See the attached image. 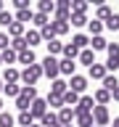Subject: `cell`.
<instances>
[{
	"label": "cell",
	"instance_id": "1",
	"mask_svg": "<svg viewBox=\"0 0 119 127\" xmlns=\"http://www.w3.org/2000/svg\"><path fill=\"white\" fill-rule=\"evenodd\" d=\"M42 77V69L40 64H32V66H24V71H19V82H24V87H34Z\"/></svg>",
	"mask_w": 119,
	"mask_h": 127
},
{
	"label": "cell",
	"instance_id": "2",
	"mask_svg": "<svg viewBox=\"0 0 119 127\" xmlns=\"http://www.w3.org/2000/svg\"><path fill=\"white\" fill-rule=\"evenodd\" d=\"M34 98H37V87H24L21 85V93L16 95V109L19 111H29V106H32Z\"/></svg>",
	"mask_w": 119,
	"mask_h": 127
},
{
	"label": "cell",
	"instance_id": "3",
	"mask_svg": "<svg viewBox=\"0 0 119 127\" xmlns=\"http://www.w3.org/2000/svg\"><path fill=\"white\" fill-rule=\"evenodd\" d=\"M106 53H109V61L103 64V66H106L109 74H114V71L119 69V42H109V45H106Z\"/></svg>",
	"mask_w": 119,
	"mask_h": 127
},
{
	"label": "cell",
	"instance_id": "4",
	"mask_svg": "<svg viewBox=\"0 0 119 127\" xmlns=\"http://www.w3.org/2000/svg\"><path fill=\"white\" fill-rule=\"evenodd\" d=\"M40 69H42V77H48L50 82L61 77L58 74V58H53V56H45V61L40 64Z\"/></svg>",
	"mask_w": 119,
	"mask_h": 127
},
{
	"label": "cell",
	"instance_id": "5",
	"mask_svg": "<svg viewBox=\"0 0 119 127\" xmlns=\"http://www.w3.org/2000/svg\"><path fill=\"white\" fill-rule=\"evenodd\" d=\"M90 114H93V125H95V127H109V125H111L109 106H95Z\"/></svg>",
	"mask_w": 119,
	"mask_h": 127
},
{
	"label": "cell",
	"instance_id": "6",
	"mask_svg": "<svg viewBox=\"0 0 119 127\" xmlns=\"http://www.w3.org/2000/svg\"><path fill=\"white\" fill-rule=\"evenodd\" d=\"M66 85H69V90H71V93L82 95V93L87 90V77H85V74H71Z\"/></svg>",
	"mask_w": 119,
	"mask_h": 127
},
{
	"label": "cell",
	"instance_id": "7",
	"mask_svg": "<svg viewBox=\"0 0 119 127\" xmlns=\"http://www.w3.org/2000/svg\"><path fill=\"white\" fill-rule=\"evenodd\" d=\"M93 109H95V101H93V95H79L77 106H74V114H90Z\"/></svg>",
	"mask_w": 119,
	"mask_h": 127
},
{
	"label": "cell",
	"instance_id": "8",
	"mask_svg": "<svg viewBox=\"0 0 119 127\" xmlns=\"http://www.w3.org/2000/svg\"><path fill=\"white\" fill-rule=\"evenodd\" d=\"M48 111V103H45V98H34L32 101V106H29V114H32V119H42V114Z\"/></svg>",
	"mask_w": 119,
	"mask_h": 127
},
{
	"label": "cell",
	"instance_id": "9",
	"mask_svg": "<svg viewBox=\"0 0 119 127\" xmlns=\"http://www.w3.org/2000/svg\"><path fill=\"white\" fill-rule=\"evenodd\" d=\"M58 74H63V77H71V74H77V64L69 61V58H61V61H58Z\"/></svg>",
	"mask_w": 119,
	"mask_h": 127
},
{
	"label": "cell",
	"instance_id": "10",
	"mask_svg": "<svg viewBox=\"0 0 119 127\" xmlns=\"http://www.w3.org/2000/svg\"><path fill=\"white\" fill-rule=\"evenodd\" d=\"M16 61L24 64V66H32V64H37V56H34L32 48H27V50H21V53H16Z\"/></svg>",
	"mask_w": 119,
	"mask_h": 127
},
{
	"label": "cell",
	"instance_id": "11",
	"mask_svg": "<svg viewBox=\"0 0 119 127\" xmlns=\"http://www.w3.org/2000/svg\"><path fill=\"white\" fill-rule=\"evenodd\" d=\"M106 74H109V71H106L103 64H93V66H87V79H103Z\"/></svg>",
	"mask_w": 119,
	"mask_h": 127
},
{
	"label": "cell",
	"instance_id": "12",
	"mask_svg": "<svg viewBox=\"0 0 119 127\" xmlns=\"http://www.w3.org/2000/svg\"><path fill=\"white\" fill-rule=\"evenodd\" d=\"M58 125H71V119H74V109L71 106H63V109H58Z\"/></svg>",
	"mask_w": 119,
	"mask_h": 127
},
{
	"label": "cell",
	"instance_id": "13",
	"mask_svg": "<svg viewBox=\"0 0 119 127\" xmlns=\"http://www.w3.org/2000/svg\"><path fill=\"white\" fill-rule=\"evenodd\" d=\"M32 16H34V11L32 8H24V11H16V16H13V21H19V24H32Z\"/></svg>",
	"mask_w": 119,
	"mask_h": 127
},
{
	"label": "cell",
	"instance_id": "14",
	"mask_svg": "<svg viewBox=\"0 0 119 127\" xmlns=\"http://www.w3.org/2000/svg\"><path fill=\"white\" fill-rule=\"evenodd\" d=\"M24 42H27V48H34L42 42V37H40L37 29H29V32H24Z\"/></svg>",
	"mask_w": 119,
	"mask_h": 127
},
{
	"label": "cell",
	"instance_id": "15",
	"mask_svg": "<svg viewBox=\"0 0 119 127\" xmlns=\"http://www.w3.org/2000/svg\"><path fill=\"white\" fill-rule=\"evenodd\" d=\"M37 125H40V127H58V117H56V111H45Z\"/></svg>",
	"mask_w": 119,
	"mask_h": 127
},
{
	"label": "cell",
	"instance_id": "16",
	"mask_svg": "<svg viewBox=\"0 0 119 127\" xmlns=\"http://www.w3.org/2000/svg\"><path fill=\"white\" fill-rule=\"evenodd\" d=\"M16 82H19V69L8 66V69L3 71V85H16Z\"/></svg>",
	"mask_w": 119,
	"mask_h": 127
},
{
	"label": "cell",
	"instance_id": "17",
	"mask_svg": "<svg viewBox=\"0 0 119 127\" xmlns=\"http://www.w3.org/2000/svg\"><path fill=\"white\" fill-rule=\"evenodd\" d=\"M93 101H95V106H106V103L111 101V93H109V90H103V87H98L95 95H93Z\"/></svg>",
	"mask_w": 119,
	"mask_h": 127
},
{
	"label": "cell",
	"instance_id": "18",
	"mask_svg": "<svg viewBox=\"0 0 119 127\" xmlns=\"http://www.w3.org/2000/svg\"><path fill=\"white\" fill-rule=\"evenodd\" d=\"M66 90H69L66 79H61V77H58V79H53V82H50V93H53V95H63Z\"/></svg>",
	"mask_w": 119,
	"mask_h": 127
},
{
	"label": "cell",
	"instance_id": "19",
	"mask_svg": "<svg viewBox=\"0 0 119 127\" xmlns=\"http://www.w3.org/2000/svg\"><path fill=\"white\" fill-rule=\"evenodd\" d=\"M106 45H109V40L103 37V34H98V37H90V48H93V53H98V50H106Z\"/></svg>",
	"mask_w": 119,
	"mask_h": 127
},
{
	"label": "cell",
	"instance_id": "20",
	"mask_svg": "<svg viewBox=\"0 0 119 127\" xmlns=\"http://www.w3.org/2000/svg\"><path fill=\"white\" fill-rule=\"evenodd\" d=\"M77 58H79V64H85V66H93V64H95V53L90 50V48L79 50V56H77Z\"/></svg>",
	"mask_w": 119,
	"mask_h": 127
},
{
	"label": "cell",
	"instance_id": "21",
	"mask_svg": "<svg viewBox=\"0 0 119 127\" xmlns=\"http://www.w3.org/2000/svg\"><path fill=\"white\" fill-rule=\"evenodd\" d=\"M53 11H56V3H53V0H40V3H37V13L50 16Z\"/></svg>",
	"mask_w": 119,
	"mask_h": 127
},
{
	"label": "cell",
	"instance_id": "22",
	"mask_svg": "<svg viewBox=\"0 0 119 127\" xmlns=\"http://www.w3.org/2000/svg\"><path fill=\"white\" fill-rule=\"evenodd\" d=\"M11 40H16V37H24V24H19V21H13L11 27H8V32H5Z\"/></svg>",
	"mask_w": 119,
	"mask_h": 127
},
{
	"label": "cell",
	"instance_id": "23",
	"mask_svg": "<svg viewBox=\"0 0 119 127\" xmlns=\"http://www.w3.org/2000/svg\"><path fill=\"white\" fill-rule=\"evenodd\" d=\"M71 45L77 48V50H85V48L90 45V37H87V34H74V37H71Z\"/></svg>",
	"mask_w": 119,
	"mask_h": 127
},
{
	"label": "cell",
	"instance_id": "24",
	"mask_svg": "<svg viewBox=\"0 0 119 127\" xmlns=\"http://www.w3.org/2000/svg\"><path fill=\"white\" fill-rule=\"evenodd\" d=\"M101 82H103V90H109V93L114 90V87H119V79H117V74H106V77H103Z\"/></svg>",
	"mask_w": 119,
	"mask_h": 127
},
{
	"label": "cell",
	"instance_id": "25",
	"mask_svg": "<svg viewBox=\"0 0 119 127\" xmlns=\"http://www.w3.org/2000/svg\"><path fill=\"white\" fill-rule=\"evenodd\" d=\"M40 32V37L45 40V42H50V40H56V29H53V24H45L42 29H37Z\"/></svg>",
	"mask_w": 119,
	"mask_h": 127
},
{
	"label": "cell",
	"instance_id": "26",
	"mask_svg": "<svg viewBox=\"0 0 119 127\" xmlns=\"http://www.w3.org/2000/svg\"><path fill=\"white\" fill-rule=\"evenodd\" d=\"M103 29H111V32H119V13H111L106 21H103Z\"/></svg>",
	"mask_w": 119,
	"mask_h": 127
},
{
	"label": "cell",
	"instance_id": "27",
	"mask_svg": "<svg viewBox=\"0 0 119 127\" xmlns=\"http://www.w3.org/2000/svg\"><path fill=\"white\" fill-rule=\"evenodd\" d=\"M32 24H34L37 29H42L45 24H50V16H45V13H37V11H34V16H32Z\"/></svg>",
	"mask_w": 119,
	"mask_h": 127
},
{
	"label": "cell",
	"instance_id": "28",
	"mask_svg": "<svg viewBox=\"0 0 119 127\" xmlns=\"http://www.w3.org/2000/svg\"><path fill=\"white\" fill-rule=\"evenodd\" d=\"M61 53H63V58H69V61H74V58L79 56V50H77L74 45H71V42H63V50H61Z\"/></svg>",
	"mask_w": 119,
	"mask_h": 127
},
{
	"label": "cell",
	"instance_id": "29",
	"mask_svg": "<svg viewBox=\"0 0 119 127\" xmlns=\"http://www.w3.org/2000/svg\"><path fill=\"white\" fill-rule=\"evenodd\" d=\"M16 122H19V127H29V125H34V119H32V114H29V111H19Z\"/></svg>",
	"mask_w": 119,
	"mask_h": 127
},
{
	"label": "cell",
	"instance_id": "30",
	"mask_svg": "<svg viewBox=\"0 0 119 127\" xmlns=\"http://www.w3.org/2000/svg\"><path fill=\"white\" fill-rule=\"evenodd\" d=\"M45 45H48V56H53V58L63 50V42H58V40H50V42H45Z\"/></svg>",
	"mask_w": 119,
	"mask_h": 127
},
{
	"label": "cell",
	"instance_id": "31",
	"mask_svg": "<svg viewBox=\"0 0 119 127\" xmlns=\"http://www.w3.org/2000/svg\"><path fill=\"white\" fill-rule=\"evenodd\" d=\"M77 127H93V114H74Z\"/></svg>",
	"mask_w": 119,
	"mask_h": 127
},
{
	"label": "cell",
	"instance_id": "32",
	"mask_svg": "<svg viewBox=\"0 0 119 127\" xmlns=\"http://www.w3.org/2000/svg\"><path fill=\"white\" fill-rule=\"evenodd\" d=\"M45 103L50 106V109H63V101H61V95H53V93H48Z\"/></svg>",
	"mask_w": 119,
	"mask_h": 127
},
{
	"label": "cell",
	"instance_id": "33",
	"mask_svg": "<svg viewBox=\"0 0 119 127\" xmlns=\"http://www.w3.org/2000/svg\"><path fill=\"white\" fill-rule=\"evenodd\" d=\"M61 101H63V106H77L79 95H77V93H71V90H66V93L61 95Z\"/></svg>",
	"mask_w": 119,
	"mask_h": 127
},
{
	"label": "cell",
	"instance_id": "34",
	"mask_svg": "<svg viewBox=\"0 0 119 127\" xmlns=\"http://www.w3.org/2000/svg\"><path fill=\"white\" fill-rule=\"evenodd\" d=\"M87 29H90V34H93V37H98V34L103 32V21L93 19V21H87Z\"/></svg>",
	"mask_w": 119,
	"mask_h": 127
},
{
	"label": "cell",
	"instance_id": "35",
	"mask_svg": "<svg viewBox=\"0 0 119 127\" xmlns=\"http://www.w3.org/2000/svg\"><path fill=\"white\" fill-rule=\"evenodd\" d=\"M69 21H71V27H87V16L85 13H71Z\"/></svg>",
	"mask_w": 119,
	"mask_h": 127
},
{
	"label": "cell",
	"instance_id": "36",
	"mask_svg": "<svg viewBox=\"0 0 119 127\" xmlns=\"http://www.w3.org/2000/svg\"><path fill=\"white\" fill-rule=\"evenodd\" d=\"M111 13H114V11H111L109 5H98V11H95V19H98V21H106Z\"/></svg>",
	"mask_w": 119,
	"mask_h": 127
},
{
	"label": "cell",
	"instance_id": "37",
	"mask_svg": "<svg viewBox=\"0 0 119 127\" xmlns=\"http://www.w3.org/2000/svg\"><path fill=\"white\" fill-rule=\"evenodd\" d=\"M50 24H53V29H56V37H61V34L69 32V21H50Z\"/></svg>",
	"mask_w": 119,
	"mask_h": 127
},
{
	"label": "cell",
	"instance_id": "38",
	"mask_svg": "<svg viewBox=\"0 0 119 127\" xmlns=\"http://www.w3.org/2000/svg\"><path fill=\"white\" fill-rule=\"evenodd\" d=\"M3 93L8 95V98H16V95L21 93V85L16 82V85H3Z\"/></svg>",
	"mask_w": 119,
	"mask_h": 127
},
{
	"label": "cell",
	"instance_id": "39",
	"mask_svg": "<svg viewBox=\"0 0 119 127\" xmlns=\"http://www.w3.org/2000/svg\"><path fill=\"white\" fill-rule=\"evenodd\" d=\"M69 11H71V13H85V11H87V3H85V0H74V3L69 5Z\"/></svg>",
	"mask_w": 119,
	"mask_h": 127
},
{
	"label": "cell",
	"instance_id": "40",
	"mask_svg": "<svg viewBox=\"0 0 119 127\" xmlns=\"http://www.w3.org/2000/svg\"><path fill=\"white\" fill-rule=\"evenodd\" d=\"M13 125H16V119L8 111H0V127H13Z\"/></svg>",
	"mask_w": 119,
	"mask_h": 127
},
{
	"label": "cell",
	"instance_id": "41",
	"mask_svg": "<svg viewBox=\"0 0 119 127\" xmlns=\"http://www.w3.org/2000/svg\"><path fill=\"white\" fill-rule=\"evenodd\" d=\"M13 24V13L11 11H0V27H11Z\"/></svg>",
	"mask_w": 119,
	"mask_h": 127
},
{
	"label": "cell",
	"instance_id": "42",
	"mask_svg": "<svg viewBox=\"0 0 119 127\" xmlns=\"http://www.w3.org/2000/svg\"><path fill=\"white\" fill-rule=\"evenodd\" d=\"M0 58H3V64H16V53L11 50V48H8V50H3V53H0Z\"/></svg>",
	"mask_w": 119,
	"mask_h": 127
},
{
	"label": "cell",
	"instance_id": "43",
	"mask_svg": "<svg viewBox=\"0 0 119 127\" xmlns=\"http://www.w3.org/2000/svg\"><path fill=\"white\" fill-rule=\"evenodd\" d=\"M8 48H11V37H8L5 32H0V53H3V50H8Z\"/></svg>",
	"mask_w": 119,
	"mask_h": 127
},
{
	"label": "cell",
	"instance_id": "44",
	"mask_svg": "<svg viewBox=\"0 0 119 127\" xmlns=\"http://www.w3.org/2000/svg\"><path fill=\"white\" fill-rule=\"evenodd\" d=\"M111 98H114V101H119V87H114V90H111Z\"/></svg>",
	"mask_w": 119,
	"mask_h": 127
},
{
	"label": "cell",
	"instance_id": "45",
	"mask_svg": "<svg viewBox=\"0 0 119 127\" xmlns=\"http://www.w3.org/2000/svg\"><path fill=\"white\" fill-rule=\"evenodd\" d=\"M111 127H119V117H114V122H111Z\"/></svg>",
	"mask_w": 119,
	"mask_h": 127
},
{
	"label": "cell",
	"instance_id": "46",
	"mask_svg": "<svg viewBox=\"0 0 119 127\" xmlns=\"http://www.w3.org/2000/svg\"><path fill=\"white\" fill-rule=\"evenodd\" d=\"M0 11H5V8H3V0H0Z\"/></svg>",
	"mask_w": 119,
	"mask_h": 127
},
{
	"label": "cell",
	"instance_id": "47",
	"mask_svg": "<svg viewBox=\"0 0 119 127\" xmlns=\"http://www.w3.org/2000/svg\"><path fill=\"white\" fill-rule=\"evenodd\" d=\"M0 93H3V79H0Z\"/></svg>",
	"mask_w": 119,
	"mask_h": 127
},
{
	"label": "cell",
	"instance_id": "48",
	"mask_svg": "<svg viewBox=\"0 0 119 127\" xmlns=\"http://www.w3.org/2000/svg\"><path fill=\"white\" fill-rule=\"evenodd\" d=\"M0 111H3V98H0Z\"/></svg>",
	"mask_w": 119,
	"mask_h": 127
},
{
	"label": "cell",
	"instance_id": "49",
	"mask_svg": "<svg viewBox=\"0 0 119 127\" xmlns=\"http://www.w3.org/2000/svg\"><path fill=\"white\" fill-rule=\"evenodd\" d=\"M29 127H40V125H37V122H34V125H29Z\"/></svg>",
	"mask_w": 119,
	"mask_h": 127
},
{
	"label": "cell",
	"instance_id": "50",
	"mask_svg": "<svg viewBox=\"0 0 119 127\" xmlns=\"http://www.w3.org/2000/svg\"><path fill=\"white\" fill-rule=\"evenodd\" d=\"M61 127H71V125H61Z\"/></svg>",
	"mask_w": 119,
	"mask_h": 127
},
{
	"label": "cell",
	"instance_id": "51",
	"mask_svg": "<svg viewBox=\"0 0 119 127\" xmlns=\"http://www.w3.org/2000/svg\"><path fill=\"white\" fill-rule=\"evenodd\" d=\"M0 64H3V58H0Z\"/></svg>",
	"mask_w": 119,
	"mask_h": 127
},
{
	"label": "cell",
	"instance_id": "52",
	"mask_svg": "<svg viewBox=\"0 0 119 127\" xmlns=\"http://www.w3.org/2000/svg\"><path fill=\"white\" fill-rule=\"evenodd\" d=\"M58 127H61V125H58Z\"/></svg>",
	"mask_w": 119,
	"mask_h": 127
}]
</instances>
